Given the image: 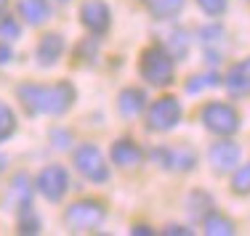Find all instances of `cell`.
<instances>
[{
  "label": "cell",
  "mask_w": 250,
  "mask_h": 236,
  "mask_svg": "<svg viewBox=\"0 0 250 236\" xmlns=\"http://www.w3.org/2000/svg\"><path fill=\"white\" fill-rule=\"evenodd\" d=\"M21 106L29 114H48V117H59L64 111L72 109L77 91L69 80L53 82V85H35V82H24L16 88Z\"/></svg>",
  "instance_id": "obj_1"
},
{
  "label": "cell",
  "mask_w": 250,
  "mask_h": 236,
  "mask_svg": "<svg viewBox=\"0 0 250 236\" xmlns=\"http://www.w3.org/2000/svg\"><path fill=\"white\" fill-rule=\"evenodd\" d=\"M139 72L149 85H157V88L170 85L173 82V56L163 45H149V48L141 53Z\"/></svg>",
  "instance_id": "obj_2"
},
{
  "label": "cell",
  "mask_w": 250,
  "mask_h": 236,
  "mask_svg": "<svg viewBox=\"0 0 250 236\" xmlns=\"http://www.w3.org/2000/svg\"><path fill=\"white\" fill-rule=\"evenodd\" d=\"M104 218H106V210L96 199H83V202H75L64 210V223L69 226V231H77V234L99 228L104 223Z\"/></svg>",
  "instance_id": "obj_3"
},
{
  "label": "cell",
  "mask_w": 250,
  "mask_h": 236,
  "mask_svg": "<svg viewBox=\"0 0 250 236\" xmlns=\"http://www.w3.org/2000/svg\"><path fill=\"white\" fill-rule=\"evenodd\" d=\"M72 164H75L77 173H80L85 181H91V183H106V181H109V164H106L101 149L93 146V144L77 146L75 157H72Z\"/></svg>",
  "instance_id": "obj_4"
},
{
  "label": "cell",
  "mask_w": 250,
  "mask_h": 236,
  "mask_svg": "<svg viewBox=\"0 0 250 236\" xmlns=\"http://www.w3.org/2000/svg\"><path fill=\"white\" fill-rule=\"evenodd\" d=\"M200 120L208 130L216 133V135H234L240 130V114H237V109L229 104H218V101L208 104L205 109L200 111Z\"/></svg>",
  "instance_id": "obj_5"
},
{
  "label": "cell",
  "mask_w": 250,
  "mask_h": 236,
  "mask_svg": "<svg viewBox=\"0 0 250 236\" xmlns=\"http://www.w3.org/2000/svg\"><path fill=\"white\" fill-rule=\"evenodd\" d=\"M181 104H178V98L173 96H163L157 98L152 106H149V114H146V125H149V130H157V133H168L173 130V127L181 122Z\"/></svg>",
  "instance_id": "obj_6"
},
{
  "label": "cell",
  "mask_w": 250,
  "mask_h": 236,
  "mask_svg": "<svg viewBox=\"0 0 250 236\" xmlns=\"http://www.w3.org/2000/svg\"><path fill=\"white\" fill-rule=\"evenodd\" d=\"M35 186H38V191L43 194L48 202H62L67 188H69V175L62 164H48V167L40 170Z\"/></svg>",
  "instance_id": "obj_7"
},
{
  "label": "cell",
  "mask_w": 250,
  "mask_h": 236,
  "mask_svg": "<svg viewBox=\"0 0 250 236\" xmlns=\"http://www.w3.org/2000/svg\"><path fill=\"white\" fill-rule=\"evenodd\" d=\"M152 159L165 170H176V173H189L197 164V154L187 146H176V149H154Z\"/></svg>",
  "instance_id": "obj_8"
},
{
  "label": "cell",
  "mask_w": 250,
  "mask_h": 236,
  "mask_svg": "<svg viewBox=\"0 0 250 236\" xmlns=\"http://www.w3.org/2000/svg\"><path fill=\"white\" fill-rule=\"evenodd\" d=\"M80 21L91 35H104L109 29V21H112L109 5L104 0H85L80 5Z\"/></svg>",
  "instance_id": "obj_9"
},
{
  "label": "cell",
  "mask_w": 250,
  "mask_h": 236,
  "mask_svg": "<svg viewBox=\"0 0 250 236\" xmlns=\"http://www.w3.org/2000/svg\"><path fill=\"white\" fill-rule=\"evenodd\" d=\"M5 204L8 210H27L32 207V181H29L27 173H16L8 183V191H5Z\"/></svg>",
  "instance_id": "obj_10"
},
{
  "label": "cell",
  "mask_w": 250,
  "mask_h": 236,
  "mask_svg": "<svg viewBox=\"0 0 250 236\" xmlns=\"http://www.w3.org/2000/svg\"><path fill=\"white\" fill-rule=\"evenodd\" d=\"M240 146L231 144V141H218V144L210 146V151H208V159H210L213 170L216 173H229V170H234L237 164H240Z\"/></svg>",
  "instance_id": "obj_11"
},
{
  "label": "cell",
  "mask_w": 250,
  "mask_h": 236,
  "mask_svg": "<svg viewBox=\"0 0 250 236\" xmlns=\"http://www.w3.org/2000/svg\"><path fill=\"white\" fill-rule=\"evenodd\" d=\"M64 37L59 32H48L40 37L38 43V51H35V56H38V64L40 67H53V64L59 61V58L64 56Z\"/></svg>",
  "instance_id": "obj_12"
},
{
  "label": "cell",
  "mask_w": 250,
  "mask_h": 236,
  "mask_svg": "<svg viewBox=\"0 0 250 236\" xmlns=\"http://www.w3.org/2000/svg\"><path fill=\"white\" fill-rule=\"evenodd\" d=\"M224 85L231 96H245V93H250V58L234 64V67L226 72Z\"/></svg>",
  "instance_id": "obj_13"
},
{
  "label": "cell",
  "mask_w": 250,
  "mask_h": 236,
  "mask_svg": "<svg viewBox=\"0 0 250 236\" xmlns=\"http://www.w3.org/2000/svg\"><path fill=\"white\" fill-rule=\"evenodd\" d=\"M141 159H144V154H141L139 144H133L130 138H120L115 146H112V162L117 164V167H136V164H141Z\"/></svg>",
  "instance_id": "obj_14"
},
{
  "label": "cell",
  "mask_w": 250,
  "mask_h": 236,
  "mask_svg": "<svg viewBox=\"0 0 250 236\" xmlns=\"http://www.w3.org/2000/svg\"><path fill=\"white\" fill-rule=\"evenodd\" d=\"M144 106H146V93L141 91V88H125L120 96H117V109H120V114L128 117V120L139 117L141 111H144Z\"/></svg>",
  "instance_id": "obj_15"
},
{
  "label": "cell",
  "mask_w": 250,
  "mask_h": 236,
  "mask_svg": "<svg viewBox=\"0 0 250 236\" xmlns=\"http://www.w3.org/2000/svg\"><path fill=\"white\" fill-rule=\"evenodd\" d=\"M19 16L29 27H40L43 21H48L51 5L48 0H19Z\"/></svg>",
  "instance_id": "obj_16"
},
{
  "label": "cell",
  "mask_w": 250,
  "mask_h": 236,
  "mask_svg": "<svg viewBox=\"0 0 250 236\" xmlns=\"http://www.w3.org/2000/svg\"><path fill=\"white\" fill-rule=\"evenodd\" d=\"M202 228H205L208 236H231V234H234V223H231L229 218L218 215V212H210V215H205V220H202Z\"/></svg>",
  "instance_id": "obj_17"
},
{
  "label": "cell",
  "mask_w": 250,
  "mask_h": 236,
  "mask_svg": "<svg viewBox=\"0 0 250 236\" xmlns=\"http://www.w3.org/2000/svg\"><path fill=\"white\" fill-rule=\"evenodd\" d=\"M141 3H144L154 16L165 19V16H176L178 11H181L184 0H141Z\"/></svg>",
  "instance_id": "obj_18"
},
{
  "label": "cell",
  "mask_w": 250,
  "mask_h": 236,
  "mask_svg": "<svg viewBox=\"0 0 250 236\" xmlns=\"http://www.w3.org/2000/svg\"><path fill=\"white\" fill-rule=\"evenodd\" d=\"M14 130H16V114H14V109H11L8 104L0 101V144H3V141H8L11 135H14Z\"/></svg>",
  "instance_id": "obj_19"
},
{
  "label": "cell",
  "mask_w": 250,
  "mask_h": 236,
  "mask_svg": "<svg viewBox=\"0 0 250 236\" xmlns=\"http://www.w3.org/2000/svg\"><path fill=\"white\" fill-rule=\"evenodd\" d=\"M19 35H21V27L14 16H0V40L11 43V40H16Z\"/></svg>",
  "instance_id": "obj_20"
},
{
  "label": "cell",
  "mask_w": 250,
  "mask_h": 236,
  "mask_svg": "<svg viewBox=\"0 0 250 236\" xmlns=\"http://www.w3.org/2000/svg\"><path fill=\"white\" fill-rule=\"evenodd\" d=\"M231 191L234 194H250V164H245V167H240L234 173V178H231Z\"/></svg>",
  "instance_id": "obj_21"
},
{
  "label": "cell",
  "mask_w": 250,
  "mask_h": 236,
  "mask_svg": "<svg viewBox=\"0 0 250 236\" xmlns=\"http://www.w3.org/2000/svg\"><path fill=\"white\" fill-rule=\"evenodd\" d=\"M19 234H40V220H38V215L32 212V207L21 210V218H19Z\"/></svg>",
  "instance_id": "obj_22"
},
{
  "label": "cell",
  "mask_w": 250,
  "mask_h": 236,
  "mask_svg": "<svg viewBox=\"0 0 250 236\" xmlns=\"http://www.w3.org/2000/svg\"><path fill=\"white\" fill-rule=\"evenodd\" d=\"M213 85H218V74H200V77H192L187 82V91L189 93H200V91L213 88Z\"/></svg>",
  "instance_id": "obj_23"
},
{
  "label": "cell",
  "mask_w": 250,
  "mask_h": 236,
  "mask_svg": "<svg viewBox=\"0 0 250 236\" xmlns=\"http://www.w3.org/2000/svg\"><path fill=\"white\" fill-rule=\"evenodd\" d=\"M197 3L208 16H221L226 11V3H229V0H197Z\"/></svg>",
  "instance_id": "obj_24"
},
{
  "label": "cell",
  "mask_w": 250,
  "mask_h": 236,
  "mask_svg": "<svg viewBox=\"0 0 250 236\" xmlns=\"http://www.w3.org/2000/svg\"><path fill=\"white\" fill-rule=\"evenodd\" d=\"M11 56H14V53H11V48L5 45V40H0V64H8Z\"/></svg>",
  "instance_id": "obj_25"
},
{
  "label": "cell",
  "mask_w": 250,
  "mask_h": 236,
  "mask_svg": "<svg viewBox=\"0 0 250 236\" xmlns=\"http://www.w3.org/2000/svg\"><path fill=\"white\" fill-rule=\"evenodd\" d=\"M130 234H136V236H152L154 231H152L149 226H133V228H130Z\"/></svg>",
  "instance_id": "obj_26"
},
{
  "label": "cell",
  "mask_w": 250,
  "mask_h": 236,
  "mask_svg": "<svg viewBox=\"0 0 250 236\" xmlns=\"http://www.w3.org/2000/svg\"><path fill=\"white\" fill-rule=\"evenodd\" d=\"M165 234H168V236H173V234H184V236H189L192 231H189V228H181V226H168V228H165Z\"/></svg>",
  "instance_id": "obj_27"
},
{
  "label": "cell",
  "mask_w": 250,
  "mask_h": 236,
  "mask_svg": "<svg viewBox=\"0 0 250 236\" xmlns=\"http://www.w3.org/2000/svg\"><path fill=\"white\" fill-rule=\"evenodd\" d=\"M5 3H8V0H0V14L5 11Z\"/></svg>",
  "instance_id": "obj_28"
}]
</instances>
